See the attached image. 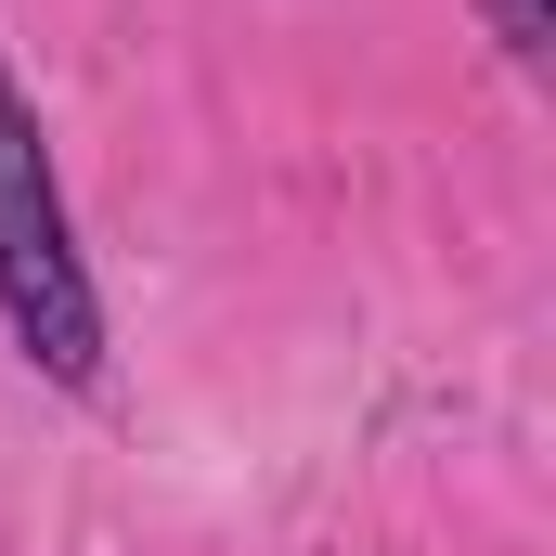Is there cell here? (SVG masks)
Listing matches in <instances>:
<instances>
[{"label": "cell", "mask_w": 556, "mask_h": 556, "mask_svg": "<svg viewBox=\"0 0 556 556\" xmlns=\"http://www.w3.org/2000/svg\"><path fill=\"white\" fill-rule=\"evenodd\" d=\"M0 337L26 350V376L52 389H104V285L78 260V220H65V168L39 104L0 78Z\"/></svg>", "instance_id": "1"}, {"label": "cell", "mask_w": 556, "mask_h": 556, "mask_svg": "<svg viewBox=\"0 0 556 556\" xmlns=\"http://www.w3.org/2000/svg\"><path fill=\"white\" fill-rule=\"evenodd\" d=\"M492 13V39L518 52V65H544V39H556V0H479Z\"/></svg>", "instance_id": "2"}]
</instances>
